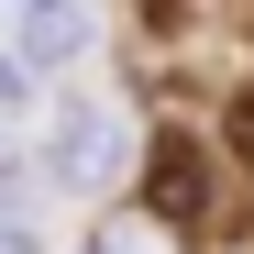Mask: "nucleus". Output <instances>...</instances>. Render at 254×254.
I'll list each match as a JSON object with an SVG mask.
<instances>
[{
    "instance_id": "obj_6",
    "label": "nucleus",
    "mask_w": 254,
    "mask_h": 254,
    "mask_svg": "<svg viewBox=\"0 0 254 254\" xmlns=\"http://www.w3.org/2000/svg\"><path fill=\"white\" fill-rule=\"evenodd\" d=\"M89 254H155V243H133V232H100V243H89Z\"/></svg>"
},
{
    "instance_id": "obj_2",
    "label": "nucleus",
    "mask_w": 254,
    "mask_h": 254,
    "mask_svg": "<svg viewBox=\"0 0 254 254\" xmlns=\"http://www.w3.org/2000/svg\"><path fill=\"white\" fill-rule=\"evenodd\" d=\"M210 188H221V166H210L199 133H155L144 144V210H155L166 232H199L210 221Z\"/></svg>"
},
{
    "instance_id": "obj_1",
    "label": "nucleus",
    "mask_w": 254,
    "mask_h": 254,
    "mask_svg": "<svg viewBox=\"0 0 254 254\" xmlns=\"http://www.w3.org/2000/svg\"><path fill=\"white\" fill-rule=\"evenodd\" d=\"M33 166H45V188H66V199L111 188V177H122V111H111V100H56Z\"/></svg>"
},
{
    "instance_id": "obj_3",
    "label": "nucleus",
    "mask_w": 254,
    "mask_h": 254,
    "mask_svg": "<svg viewBox=\"0 0 254 254\" xmlns=\"http://www.w3.org/2000/svg\"><path fill=\"white\" fill-rule=\"evenodd\" d=\"M0 45H11V56H0V66H56V56H77V45H89V11H0Z\"/></svg>"
},
{
    "instance_id": "obj_4",
    "label": "nucleus",
    "mask_w": 254,
    "mask_h": 254,
    "mask_svg": "<svg viewBox=\"0 0 254 254\" xmlns=\"http://www.w3.org/2000/svg\"><path fill=\"white\" fill-rule=\"evenodd\" d=\"M0 254H45V232H33L22 210H0Z\"/></svg>"
},
{
    "instance_id": "obj_5",
    "label": "nucleus",
    "mask_w": 254,
    "mask_h": 254,
    "mask_svg": "<svg viewBox=\"0 0 254 254\" xmlns=\"http://www.w3.org/2000/svg\"><path fill=\"white\" fill-rule=\"evenodd\" d=\"M232 155H243V166H254V89H243V100H232Z\"/></svg>"
}]
</instances>
